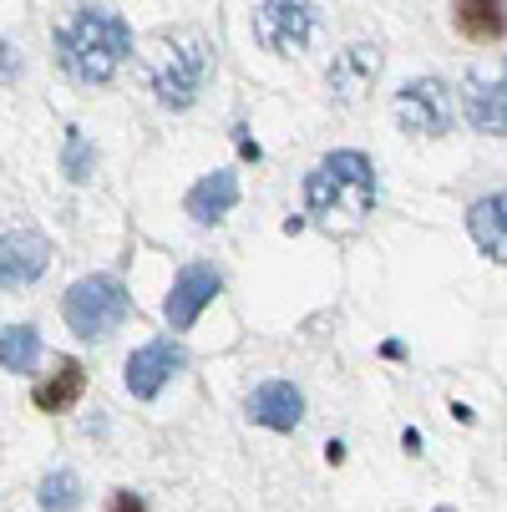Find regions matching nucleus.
<instances>
[{
  "instance_id": "obj_21",
  "label": "nucleus",
  "mask_w": 507,
  "mask_h": 512,
  "mask_svg": "<svg viewBox=\"0 0 507 512\" xmlns=\"http://www.w3.org/2000/svg\"><path fill=\"white\" fill-rule=\"evenodd\" d=\"M112 512H148V502L137 492H112Z\"/></svg>"
},
{
  "instance_id": "obj_18",
  "label": "nucleus",
  "mask_w": 507,
  "mask_h": 512,
  "mask_svg": "<svg viewBox=\"0 0 507 512\" xmlns=\"http://www.w3.org/2000/svg\"><path fill=\"white\" fill-rule=\"evenodd\" d=\"M41 507L46 512H77L82 507V482H77V472H66V467H56L46 482H41Z\"/></svg>"
},
{
  "instance_id": "obj_7",
  "label": "nucleus",
  "mask_w": 507,
  "mask_h": 512,
  "mask_svg": "<svg viewBox=\"0 0 507 512\" xmlns=\"http://www.w3.org/2000/svg\"><path fill=\"white\" fill-rule=\"evenodd\" d=\"M188 365V355H183V345H173V340H153V345H142V350H132L127 355V396H137V401H153L178 371Z\"/></svg>"
},
{
  "instance_id": "obj_8",
  "label": "nucleus",
  "mask_w": 507,
  "mask_h": 512,
  "mask_svg": "<svg viewBox=\"0 0 507 512\" xmlns=\"http://www.w3.org/2000/svg\"><path fill=\"white\" fill-rule=\"evenodd\" d=\"M219 289H224L219 269H208V264L178 269V279H173V289H168V305H163L168 325H173V330H193L198 315H203L213 300H219Z\"/></svg>"
},
{
  "instance_id": "obj_16",
  "label": "nucleus",
  "mask_w": 507,
  "mask_h": 512,
  "mask_svg": "<svg viewBox=\"0 0 507 512\" xmlns=\"http://www.w3.org/2000/svg\"><path fill=\"white\" fill-rule=\"evenodd\" d=\"M36 360H41V335H36V325H6V330H0V365H6V371L31 376Z\"/></svg>"
},
{
  "instance_id": "obj_14",
  "label": "nucleus",
  "mask_w": 507,
  "mask_h": 512,
  "mask_svg": "<svg viewBox=\"0 0 507 512\" xmlns=\"http://www.w3.org/2000/svg\"><path fill=\"white\" fill-rule=\"evenodd\" d=\"M87 391V371L77 360H61L56 371L46 376V381H36V391H31V401H36V411H71L77 406V396Z\"/></svg>"
},
{
  "instance_id": "obj_15",
  "label": "nucleus",
  "mask_w": 507,
  "mask_h": 512,
  "mask_svg": "<svg viewBox=\"0 0 507 512\" xmlns=\"http://www.w3.org/2000/svg\"><path fill=\"white\" fill-rule=\"evenodd\" d=\"M507 203H502V193H487L482 203H472V213H467V229H472V239H477V249L487 254V259H497L502 264V254H507Z\"/></svg>"
},
{
  "instance_id": "obj_20",
  "label": "nucleus",
  "mask_w": 507,
  "mask_h": 512,
  "mask_svg": "<svg viewBox=\"0 0 507 512\" xmlns=\"http://www.w3.org/2000/svg\"><path fill=\"white\" fill-rule=\"evenodd\" d=\"M21 77V51L11 41H0V87H11Z\"/></svg>"
},
{
  "instance_id": "obj_6",
  "label": "nucleus",
  "mask_w": 507,
  "mask_h": 512,
  "mask_svg": "<svg viewBox=\"0 0 507 512\" xmlns=\"http://www.w3.org/2000/svg\"><path fill=\"white\" fill-rule=\"evenodd\" d=\"M452 117H457V107H452V92L442 77H421L396 92V122L416 137H447Z\"/></svg>"
},
{
  "instance_id": "obj_17",
  "label": "nucleus",
  "mask_w": 507,
  "mask_h": 512,
  "mask_svg": "<svg viewBox=\"0 0 507 512\" xmlns=\"http://www.w3.org/2000/svg\"><path fill=\"white\" fill-rule=\"evenodd\" d=\"M462 107H467V117H472L482 132H502V77H497V82H467Z\"/></svg>"
},
{
  "instance_id": "obj_5",
  "label": "nucleus",
  "mask_w": 507,
  "mask_h": 512,
  "mask_svg": "<svg viewBox=\"0 0 507 512\" xmlns=\"http://www.w3.org/2000/svg\"><path fill=\"white\" fill-rule=\"evenodd\" d=\"M315 26H320V6H315V0H259V11H254V36L274 56L305 51Z\"/></svg>"
},
{
  "instance_id": "obj_3",
  "label": "nucleus",
  "mask_w": 507,
  "mask_h": 512,
  "mask_svg": "<svg viewBox=\"0 0 507 512\" xmlns=\"http://www.w3.org/2000/svg\"><path fill=\"white\" fill-rule=\"evenodd\" d=\"M208 66H213V51L203 36L183 31V36H163V51L153 56L148 66V82H153V97L168 107V112H188L208 82Z\"/></svg>"
},
{
  "instance_id": "obj_12",
  "label": "nucleus",
  "mask_w": 507,
  "mask_h": 512,
  "mask_svg": "<svg viewBox=\"0 0 507 512\" xmlns=\"http://www.w3.org/2000/svg\"><path fill=\"white\" fill-rule=\"evenodd\" d=\"M234 203H239V178H234L229 168L198 178V183L188 188V198H183V208H188L193 224H219V218H224Z\"/></svg>"
},
{
  "instance_id": "obj_19",
  "label": "nucleus",
  "mask_w": 507,
  "mask_h": 512,
  "mask_svg": "<svg viewBox=\"0 0 507 512\" xmlns=\"http://www.w3.org/2000/svg\"><path fill=\"white\" fill-rule=\"evenodd\" d=\"M92 163H97V153H87V137L82 132H66V173L77 178V183H87L92 178Z\"/></svg>"
},
{
  "instance_id": "obj_10",
  "label": "nucleus",
  "mask_w": 507,
  "mask_h": 512,
  "mask_svg": "<svg viewBox=\"0 0 507 512\" xmlns=\"http://www.w3.org/2000/svg\"><path fill=\"white\" fill-rule=\"evenodd\" d=\"M244 411H249V421H254V426H269V431H295V426H300V416H305V396H300V386H295V381H264V386H254V391H249Z\"/></svg>"
},
{
  "instance_id": "obj_11",
  "label": "nucleus",
  "mask_w": 507,
  "mask_h": 512,
  "mask_svg": "<svg viewBox=\"0 0 507 512\" xmlns=\"http://www.w3.org/2000/svg\"><path fill=\"white\" fill-rule=\"evenodd\" d=\"M376 77H381V46H366V41L350 46V51H340L335 66H330V87H335V97H345V102H360Z\"/></svg>"
},
{
  "instance_id": "obj_13",
  "label": "nucleus",
  "mask_w": 507,
  "mask_h": 512,
  "mask_svg": "<svg viewBox=\"0 0 507 512\" xmlns=\"http://www.w3.org/2000/svg\"><path fill=\"white\" fill-rule=\"evenodd\" d=\"M502 11H507V0H452V26L467 41L487 46V41H502V31H507Z\"/></svg>"
},
{
  "instance_id": "obj_9",
  "label": "nucleus",
  "mask_w": 507,
  "mask_h": 512,
  "mask_svg": "<svg viewBox=\"0 0 507 512\" xmlns=\"http://www.w3.org/2000/svg\"><path fill=\"white\" fill-rule=\"evenodd\" d=\"M51 264V244L31 229L16 234H0V289H21L31 279H41Z\"/></svg>"
},
{
  "instance_id": "obj_1",
  "label": "nucleus",
  "mask_w": 507,
  "mask_h": 512,
  "mask_svg": "<svg viewBox=\"0 0 507 512\" xmlns=\"http://www.w3.org/2000/svg\"><path fill=\"white\" fill-rule=\"evenodd\" d=\"M305 208L330 239H350L376 213V168L366 153L340 148L305 178Z\"/></svg>"
},
{
  "instance_id": "obj_2",
  "label": "nucleus",
  "mask_w": 507,
  "mask_h": 512,
  "mask_svg": "<svg viewBox=\"0 0 507 512\" xmlns=\"http://www.w3.org/2000/svg\"><path fill=\"white\" fill-rule=\"evenodd\" d=\"M127 56H132V31L117 11L82 6V11H71V21L56 31V61H61L66 77L82 82V87L112 82Z\"/></svg>"
},
{
  "instance_id": "obj_4",
  "label": "nucleus",
  "mask_w": 507,
  "mask_h": 512,
  "mask_svg": "<svg viewBox=\"0 0 507 512\" xmlns=\"http://www.w3.org/2000/svg\"><path fill=\"white\" fill-rule=\"evenodd\" d=\"M132 300H127V284L117 274H87L66 289V300H61V315L71 325V335L77 340H102L112 335L122 320H127Z\"/></svg>"
}]
</instances>
